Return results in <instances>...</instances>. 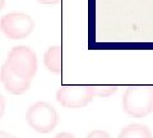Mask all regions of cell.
<instances>
[{"instance_id":"277c9868","label":"cell","mask_w":153,"mask_h":138,"mask_svg":"<svg viewBox=\"0 0 153 138\" xmlns=\"http://www.w3.org/2000/svg\"><path fill=\"white\" fill-rule=\"evenodd\" d=\"M7 64L27 79H33L37 72V56L35 51L27 46H16L9 51Z\"/></svg>"},{"instance_id":"3957f363","label":"cell","mask_w":153,"mask_h":138,"mask_svg":"<svg viewBox=\"0 0 153 138\" xmlns=\"http://www.w3.org/2000/svg\"><path fill=\"white\" fill-rule=\"evenodd\" d=\"M27 124L35 132L46 134L52 132L59 123V115L55 107L47 102H36L27 110Z\"/></svg>"},{"instance_id":"7a4b0ae2","label":"cell","mask_w":153,"mask_h":138,"mask_svg":"<svg viewBox=\"0 0 153 138\" xmlns=\"http://www.w3.org/2000/svg\"><path fill=\"white\" fill-rule=\"evenodd\" d=\"M123 109L133 118H143L153 111V86L128 87L123 96Z\"/></svg>"},{"instance_id":"8992f818","label":"cell","mask_w":153,"mask_h":138,"mask_svg":"<svg viewBox=\"0 0 153 138\" xmlns=\"http://www.w3.org/2000/svg\"><path fill=\"white\" fill-rule=\"evenodd\" d=\"M1 81L5 90L13 95H23L31 86V79L17 74L7 63L1 66Z\"/></svg>"},{"instance_id":"6da1fadb","label":"cell","mask_w":153,"mask_h":138,"mask_svg":"<svg viewBox=\"0 0 153 138\" xmlns=\"http://www.w3.org/2000/svg\"><path fill=\"white\" fill-rule=\"evenodd\" d=\"M116 92V87L106 86H61L56 92V101L64 107L79 109L87 106L94 97H107Z\"/></svg>"},{"instance_id":"52a82bcc","label":"cell","mask_w":153,"mask_h":138,"mask_svg":"<svg viewBox=\"0 0 153 138\" xmlns=\"http://www.w3.org/2000/svg\"><path fill=\"white\" fill-rule=\"evenodd\" d=\"M45 66L51 73L61 74L63 72V53H61L60 46L49 47L44 55Z\"/></svg>"},{"instance_id":"5b68a950","label":"cell","mask_w":153,"mask_h":138,"mask_svg":"<svg viewBox=\"0 0 153 138\" xmlns=\"http://www.w3.org/2000/svg\"><path fill=\"white\" fill-rule=\"evenodd\" d=\"M35 30L32 17L26 13L13 12L1 18V31L8 39L21 40L30 36Z\"/></svg>"},{"instance_id":"9c48e42d","label":"cell","mask_w":153,"mask_h":138,"mask_svg":"<svg viewBox=\"0 0 153 138\" xmlns=\"http://www.w3.org/2000/svg\"><path fill=\"white\" fill-rule=\"evenodd\" d=\"M37 1L41 4H57V3H60L61 0H37Z\"/></svg>"},{"instance_id":"ba28073f","label":"cell","mask_w":153,"mask_h":138,"mask_svg":"<svg viewBox=\"0 0 153 138\" xmlns=\"http://www.w3.org/2000/svg\"><path fill=\"white\" fill-rule=\"evenodd\" d=\"M119 137H125V138H130V137H152V133L146 125H143V124H130V125L124 128V129L120 132Z\"/></svg>"}]
</instances>
